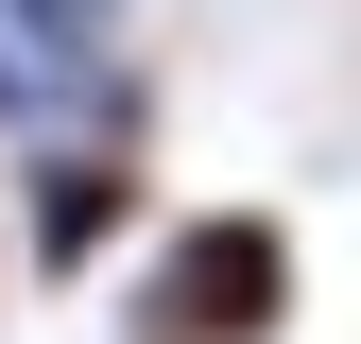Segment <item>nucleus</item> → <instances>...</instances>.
<instances>
[{
  "mask_svg": "<svg viewBox=\"0 0 361 344\" xmlns=\"http://www.w3.org/2000/svg\"><path fill=\"white\" fill-rule=\"evenodd\" d=\"M293 327V241L258 207H190L138 276V344H276Z\"/></svg>",
  "mask_w": 361,
  "mask_h": 344,
  "instance_id": "nucleus-1",
  "label": "nucleus"
},
{
  "mask_svg": "<svg viewBox=\"0 0 361 344\" xmlns=\"http://www.w3.org/2000/svg\"><path fill=\"white\" fill-rule=\"evenodd\" d=\"M104 241H121V172H104V155H35V190H18V258H35V276H86Z\"/></svg>",
  "mask_w": 361,
  "mask_h": 344,
  "instance_id": "nucleus-2",
  "label": "nucleus"
},
{
  "mask_svg": "<svg viewBox=\"0 0 361 344\" xmlns=\"http://www.w3.org/2000/svg\"><path fill=\"white\" fill-rule=\"evenodd\" d=\"M0 35H18V52H52V69H86L121 35V0H0Z\"/></svg>",
  "mask_w": 361,
  "mask_h": 344,
  "instance_id": "nucleus-3",
  "label": "nucleus"
}]
</instances>
